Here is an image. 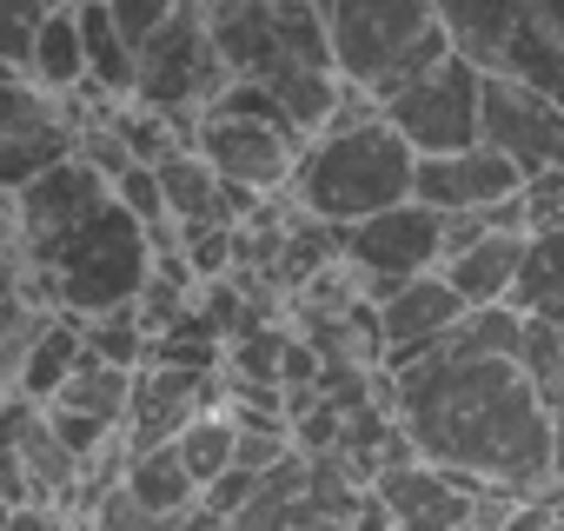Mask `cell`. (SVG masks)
<instances>
[{
	"label": "cell",
	"mask_w": 564,
	"mask_h": 531,
	"mask_svg": "<svg viewBox=\"0 0 564 531\" xmlns=\"http://www.w3.org/2000/svg\"><path fill=\"white\" fill-rule=\"evenodd\" d=\"M232 438H239V419H232V412H213V405H199V412L173 432V445H180V458H186V472H193L199 485L232 465Z\"/></svg>",
	"instance_id": "obj_23"
},
{
	"label": "cell",
	"mask_w": 564,
	"mask_h": 531,
	"mask_svg": "<svg viewBox=\"0 0 564 531\" xmlns=\"http://www.w3.org/2000/svg\"><path fill=\"white\" fill-rule=\"evenodd\" d=\"M47 8L54 0H0V54H8L14 67H28V47H34Z\"/></svg>",
	"instance_id": "obj_25"
},
{
	"label": "cell",
	"mask_w": 564,
	"mask_h": 531,
	"mask_svg": "<svg viewBox=\"0 0 564 531\" xmlns=\"http://www.w3.org/2000/svg\"><path fill=\"white\" fill-rule=\"evenodd\" d=\"M226 87V61L213 47V21L180 0V8L140 41V74H133V100L140 107H160V113H180V120H199V107Z\"/></svg>",
	"instance_id": "obj_6"
},
{
	"label": "cell",
	"mask_w": 564,
	"mask_h": 531,
	"mask_svg": "<svg viewBox=\"0 0 564 531\" xmlns=\"http://www.w3.org/2000/svg\"><path fill=\"white\" fill-rule=\"evenodd\" d=\"M113 193V180L87 160V153H67V160H54L47 173H34L21 193H8L14 199V226H21V246H34V239H47V232H61V226H74L87 206H100Z\"/></svg>",
	"instance_id": "obj_13"
},
{
	"label": "cell",
	"mask_w": 564,
	"mask_h": 531,
	"mask_svg": "<svg viewBox=\"0 0 564 531\" xmlns=\"http://www.w3.org/2000/svg\"><path fill=\"white\" fill-rule=\"evenodd\" d=\"M74 153V127L54 113V120H34V127H21V133H8L0 140V193H21L34 173H47L54 160H67Z\"/></svg>",
	"instance_id": "obj_21"
},
{
	"label": "cell",
	"mask_w": 564,
	"mask_h": 531,
	"mask_svg": "<svg viewBox=\"0 0 564 531\" xmlns=\"http://www.w3.org/2000/svg\"><path fill=\"white\" fill-rule=\"evenodd\" d=\"M193 8H199V14L213 21V14H226V8H239V0H193Z\"/></svg>",
	"instance_id": "obj_29"
},
{
	"label": "cell",
	"mask_w": 564,
	"mask_h": 531,
	"mask_svg": "<svg viewBox=\"0 0 564 531\" xmlns=\"http://www.w3.org/2000/svg\"><path fill=\"white\" fill-rule=\"evenodd\" d=\"M478 140L498 147L524 180L564 166V100L511 80V74H485L478 80Z\"/></svg>",
	"instance_id": "obj_9"
},
{
	"label": "cell",
	"mask_w": 564,
	"mask_h": 531,
	"mask_svg": "<svg viewBox=\"0 0 564 531\" xmlns=\"http://www.w3.org/2000/svg\"><path fill=\"white\" fill-rule=\"evenodd\" d=\"M193 153H206L213 173L232 180V186H246V193H279V186L293 180L300 133L272 127V120H252V113L199 107V120H193Z\"/></svg>",
	"instance_id": "obj_10"
},
{
	"label": "cell",
	"mask_w": 564,
	"mask_h": 531,
	"mask_svg": "<svg viewBox=\"0 0 564 531\" xmlns=\"http://www.w3.org/2000/svg\"><path fill=\"white\" fill-rule=\"evenodd\" d=\"M379 511L399 524H471V485L412 452V465H392L379 478Z\"/></svg>",
	"instance_id": "obj_15"
},
{
	"label": "cell",
	"mask_w": 564,
	"mask_h": 531,
	"mask_svg": "<svg viewBox=\"0 0 564 531\" xmlns=\"http://www.w3.org/2000/svg\"><path fill=\"white\" fill-rule=\"evenodd\" d=\"M412 140L386 120V113H366V120H346V127H319L300 140V160H293V199L306 219L319 226H352L392 199H412Z\"/></svg>",
	"instance_id": "obj_3"
},
{
	"label": "cell",
	"mask_w": 564,
	"mask_h": 531,
	"mask_svg": "<svg viewBox=\"0 0 564 531\" xmlns=\"http://www.w3.org/2000/svg\"><path fill=\"white\" fill-rule=\"evenodd\" d=\"M518 186H524V173H518L498 147H485V140L452 147V153H419V166H412V193H419L425 206H438V213L498 206V199H511Z\"/></svg>",
	"instance_id": "obj_11"
},
{
	"label": "cell",
	"mask_w": 564,
	"mask_h": 531,
	"mask_svg": "<svg viewBox=\"0 0 564 531\" xmlns=\"http://www.w3.org/2000/svg\"><path fill=\"white\" fill-rule=\"evenodd\" d=\"M544 412H551V472L564 485V319H557V366L544 379Z\"/></svg>",
	"instance_id": "obj_27"
},
{
	"label": "cell",
	"mask_w": 564,
	"mask_h": 531,
	"mask_svg": "<svg viewBox=\"0 0 564 531\" xmlns=\"http://www.w3.org/2000/svg\"><path fill=\"white\" fill-rule=\"evenodd\" d=\"M61 405H80V412H100V419H113V425H127V399H133V372L127 366H107L100 353H87L80 346V359H74V372L61 379V392H54Z\"/></svg>",
	"instance_id": "obj_22"
},
{
	"label": "cell",
	"mask_w": 564,
	"mask_h": 531,
	"mask_svg": "<svg viewBox=\"0 0 564 531\" xmlns=\"http://www.w3.org/2000/svg\"><path fill=\"white\" fill-rule=\"evenodd\" d=\"M438 21L452 54H465L478 74H511L564 100V47L538 28L531 0H438Z\"/></svg>",
	"instance_id": "obj_5"
},
{
	"label": "cell",
	"mask_w": 564,
	"mask_h": 531,
	"mask_svg": "<svg viewBox=\"0 0 564 531\" xmlns=\"http://www.w3.org/2000/svg\"><path fill=\"white\" fill-rule=\"evenodd\" d=\"M153 273V239L147 219L127 213L113 193L100 206H87L74 226L21 246V286L41 306H74V313H107L120 300H133Z\"/></svg>",
	"instance_id": "obj_2"
},
{
	"label": "cell",
	"mask_w": 564,
	"mask_h": 531,
	"mask_svg": "<svg viewBox=\"0 0 564 531\" xmlns=\"http://www.w3.org/2000/svg\"><path fill=\"white\" fill-rule=\"evenodd\" d=\"M8 313H14V300H0V326H8Z\"/></svg>",
	"instance_id": "obj_31"
},
{
	"label": "cell",
	"mask_w": 564,
	"mask_h": 531,
	"mask_svg": "<svg viewBox=\"0 0 564 531\" xmlns=\"http://www.w3.org/2000/svg\"><path fill=\"white\" fill-rule=\"evenodd\" d=\"M339 252H346L352 273L366 280V300H379L386 286H399V280L425 273V266H438V252H445V213L425 206L419 193L392 199V206L339 226Z\"/></svg>",
	"instance_id": "obj_7"
},
{
	"label": "cell",
	"mask_w": 564,
	"mask_h": 531,
	"mask_svg": "<svg viewBox=\"0 0 564 531\" xmlns=\"http://www.w3.org/2000/svg\"><path fill=\"white\" fill-rule=\"evenodd\" d=\"M564 300V219L524 226V252H518V280H511V306L538 313Z\"/></svg>",
	"instance_id": "obj_20"
},
{
	"label": "cell",
	"mask_w": 564,
	"mask_h": 531,
	"mask_svg": "<svg viewBox=\"0 0 564 531\" xmlns=\"http://www.w3.org/2000/svg\"><path fill=\"white\" fill-rule=\"evenodd\" d=\"M372 319H379L386 359H412V353H425L432 339H445L465 319V300L452 293V280L438 266H425V273H412V280H399V286H386L372 300Z\"/></svg>",
	"instance_id": "obj_12"
},
{
	"label": "cell",
	"mask_w": 564,
	"mask_h": 531,
	"mask_svg": "<svg viewBox=\"0 0 564 531\" xmlns=\"http://www.w3.org/2000/svg\"><path fill=\"white\" fill-rule=\"evenodd\" d=\"M392 425L425 465L471 491L531 498L538 485H557L544 386L518 353H478L445 333L425 353L392 359Z\"/></svg>",
	"instance_id": "obj_1"
},
{
	"label": "cell",
	"mask_w": 564,
	"mask_h": 531,
	"mask_svg": "<svg viewBox=\"0 0 564 531\" xmlns=\"http://www.w3.org/2000/svg\"><path fill=\"white\" fill-rule=\"evenodd\" d=\"M8 74H28V67H14V61H8V54H0V80H8Z\"/></svg>",
	"instance_id": "obj_30"
},
{
	"label": "cell",
	"mask_w": 564,
	"mask_h": 531,
	"mask_svg": "<svg viewBox=\"0 0 564 531\" xmlns=\"http://www.w3.org/2000/svg\"><path fill=\"white\" fill-rule=\"evenodd\" d=\"M80 313L74 306H61V313H47L41 326H34V339H28V353H21V372H14V392H28V399H54L61 392V379L74 372V359H80Z\"/></svg>",
	"instance_id": "obj_18"
},
{
	"label": "cell",
	"mask_w": 564,
	"mask_h": 531,
	"mask_svg": "<svg viewBox=\"0 0 564 531\" xmlns=\"http://www.w3.org/2000/svg\"><path fill=\"white\" fill-rule=\"evenodd\" d=\"M28 80H41L47 94H74L87 87V54H80V21H74V0H54L34 47H28Z\"/></svg>",
	"instance_id": "obj_19"
},
{
	"label": "cell",
	"mask_w": 564,
	"mask_h": 531,
	"mask_svg": "<svg viewBox=\"0 0 564 531\" xmlns=\"http://www.w3.org/2000/svg\"><path fill=\"white\" fill-rule=\"evenodd\" d=\"M339 80L366 87L372 100L399 94L438 54H452L438 0H319Z\"/></svg>",
	"instance_id": "obj_4"
},
{
	"label": "cell",
	"mask_w": 564,
	"mask_h": 531,
	"mask_svg": "<svg viewBox=\"0 0 564 531\" xmlns=\"http://www.w3.org/2000/svg\"><path fill=\"white\" fill-rule=\"evenodd\" d=\"M120 485L133 491V505H140L153 524H173V518H193V511H199V478L186 472V458H180V445H173V438L127 452Z\"/></svg>",
	"instance_id": "obj_16"
},
{
	"label": "cell",
	"mask_w": 564,
	"mask_h": 531,
	"mask_svg": "<svg viewBox=\"0 0 564 531\" xmlns=\"http://www.w3.org/2000/svg\"><path fill=\"white\" fill-rule=\"evenodd\" d=\"M173 8H180V0H107V14H113V28L133 41V54H140V41H147Z\"/></svg>",
	"instance_id": "obj_26"
},
{
	"label": "cell",
	"mask_w": 564,
	"mask_h": 531,
	"mask_svg": "<svg viewBox=\"0 0 564 531\" xmlns=\"http://www.w3.org/2000/svg\"><path fill=\"white\" fill-rule=\"evenodd\" d=\"M74 21H80V54H87V87H94L100 100H133L140 54H133V41L113 28L107 0H74Z\"/></svg>",
	"instance_id": "obj_17"
},
{
	"label": "cell",
	"mask_w": 564,
	"mask_h": 531,
	"mask_svg": "<svg viewBox=\"0 0 564 531\" xmlns=\"http://www.w3.org/2000/svg\"><path fill=\"white\" fill-rule=\"evenodd\" d=\"M518 252H524V226H485L465 246H445L438 252V273L452 280V293L465 306H498V300H511Z\"/></svg>",
	"instance_id": "obj_14"
},
{
	"label": "cell",
	"mask_w": 564,
	"mask_h": 531,
	"mask_svg": "<svg viewBox=\"0 0 564 531\" xmlns=\"http://www.w3.org/2000/svg\"><path fill=\"white\" fill-rule=\"evenodd\" d=\"M478 67L465 54H438L425 74H412L399 94L379 100V113L412 140V153H452L478 140Z\"/></svg>",
	"instance_id": "obj_8"
},
{
	"label": "cell",
	"mask_w": 564,
	"mask_h": 531,
	"mask_svg": "<svg viewBox=\"0 0 564 531\" xmlns=\"http://www.w3.org/2000/svg\"><path fill=\"white\" fill-rule=\"evenodd\" d=\"M61 94H47L41 80H28V74H8L0 80V140L8 133H21V127H34V120H54L61 107H54Z\"/></svg>",
	"instance_id": "obj_24"
},
{
	"label": "cell",
	"mask_w": 564,
	"mask_h": 531,
	"mask_svg": "<svg viewBox=\"0 0 564 531\" xmlns=\"http://www.w3.org/2000/svg\"><path fill=\"white\" fill-rule=\"evenodd\" d=\"M531 14H538V28L564 47V0H531Z\"/></svg>",
	"instance_id": "obj_28"
}]
</instances>
